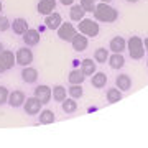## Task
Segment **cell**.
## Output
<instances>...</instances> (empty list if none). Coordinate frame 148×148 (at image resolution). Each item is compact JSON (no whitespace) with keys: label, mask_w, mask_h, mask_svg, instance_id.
I'll return each instance as SVG.
<instances>
[{"label":"cell","mask_w":148,"mask_h":148,"mask_svg":"<svg viewBox=\"0 0 148 148\" xmlns=\"http://www.w3.org/2000/svg\"><path fill=\"white\" fill-rule=\"evenodd\" d=\"M94 18L97 21H104V23H114V21L119 18V12L110 7V3H99V5H95L94 8Z\"/></svg>","instance_id":"6da1fadb"},{"label":"cell","mask_w":148,"mask_h":148,"mask_svg":"<svg viewBox=\"0 0 148 148\" xmlns=\"http://www.w3.org/2000/svg\"><path fill=\"white\" fill-rule=\"evenodd\" d=\"M127 49L132 59H142L145 56V46H143V40L140 36H132L127 41Z\"/></svg>","instance_id":"7a4b0ae2"},{"label":"cell","mask_w":148,"mask_h":148,"mask_svg":"<svg viewBox=\"0 0 148 148\" xmlns=\"http://www.w3.org/2000/svg\"><path fill=\"white\" fill-rule=\"evenodd\" d=\"M79 33L86 35L87 38H95L99 35V23L94 20H89V18H82L79 20Z\"/></svg>","instance_id":"3957f363"},{"label":"cell","mask_w":148,"mask_h":148,"mask_svg":"<svg viewBox=\"0 0 148 148\" xmlns=\"http://www.w3.org/2000/svg\"><path fill=\"white\" fill-rule=\"evenodd\" d=\"M15 64H16V61H15V54H13V51H10V49H3V51L0 53V74L5 73V71H8V69H12Z\"/></svg>","instance_id":"277c9868"},{"label":"cell","mask_w":148,"mask_h":148,"mask_svg":"<svg viewBox=\"0 0 148 148\" xmlns=\"http://www.w3.org/2000/svg\"><path fill=\"white\" fill-rule=\"evenodd\" d=\"M41 102H40V99L38 97H27L25 99V102H23V109H25V112H27L28 115H36V114H40V110H41Z\"/></svg>","instance_id":"5b68a950"},{"label":"cell","mask_w":148,"mask_h":148,"mask_svg":"<svg viewBox=\"0 0 148 148\" xmlns=\"http://www.w3.org/2000/svg\"><path fill=\"white\" fill-rule=\"evenodd\" d=\"M76 33H77V30L73 27V23H61L59 28H58V36L61 38L63 41L71 43V40L76 36Z\"/></svg>","instance_id":"8992f818"},{"label":"cell","mask_w":148,"mask_h":148,"mask_svg":"<svg viewBox=\"0 0 148 148\" xmlns=\"http://www.w3.org/2000/svg\"><path fill=\"white\" fill-rule=\"evenodd\" d=\"M15 61L20 66H30L33 63V51L28 48H20L15 53Z\"/></svg>","instance_id":"52a82bcc"},{"label":"cell","mask_w":148,"mask_h":148,"mask_svg":"<svg viewBox=\"0 0 148 148\" xmlns=\"http://www.w3.org/2000/svg\"><path fill=\"white\" fill-rule=\"evenodd\" d=\"M71 45H73L74 51H84L86 48H87V45H89V40L82 33H76V36L71 40Z\"/></svg>","instance_id":"ba28073f"},{"label":"cell","mask_w":148,"mask_h":148,"mask_svg":"<svg viewBox=\"0 0 148 148\" xmlns=\"http://www.w3.org/2000/svg\"><path fill=\"white\" fill-rule=\"evenodd\" d=\"M61 23H63V18L58 12H53V13L46 15V18H45V25H46L48 30H58Z\"/></svg>","instance_id":"9c48e42d"},{"label":"cell","mask_w":148,"mask_h":148,"mask_svg":"<svg viewBox=\"0 0 148 148\" xmlns=\"http://www.w3.org/2000/svg\"><path fill=\"white\" fill-rule=\"evenodd\" d=\"M21 36H23V41L27 46H36L40 43V33H38V30H33V28H28Z\"/></svg>","instance_id":"30bf717a"},{"label":"cell","mask_w":148,"mask_h":148,"mask_svg":"<svg viewBox=\"0 0 148 148\" xmlns=\"http://www.w3.org/2000/svg\"><path fill=\"white\" fill-rule=\"evenodd\" d=\"M35 97H38L41 104H48V102L51 101V87H48L45 84L38 86L36 89H35Z\"/></svg>","instance_id":"8fae6325"},{"label":"cell","mask_w":148,"mask_h":148,"mask_svg":"<svg viewBox=\"0 0 148 148\" xmlns=\"http://www.w3.org/2000/svg\"><path fill=\"white\" fill-rule=\"evenodd\" d=\"M25 99H27V97H25V94H23V90H13V92L8 94V102H7V104H8L10 107H15L16 109V107L23 106Z\"/></svg>","instance_id":"7c38bea8"},{"label":"cell","mask_w":148,"mask_h":148,"mask_svg":"<svg viewBox=\"0 0 148 148\" xmlns=\"http://www.w3.org/2000/svg\"><path fill=\"white\" fill-rule=\"evenodd\" d=\"M21 79H23V82H27V84H33V82H36L38 71L35 68H30V66H23V71H21Z\"/></svg>","instance_id":"4fadbf2b"},{"label":"cell","mask_w":148,"mask_h":148,"mask_svg":"<svg viewBox=\"0 0 148 148\" xmlns=\"http://www.w3.org/2000/svg\"><path fill=\"white\" fill-rule=\"evenodd\" d=\"M56 8V0H40L38 2V13L41 15H49Z\"/></svg>","instance_id":"5bb4252c"},{"label":"cell","mask_w":148,"mask_h":148,"mask_svg":"<svg viewBox=\"0 0 148 148\" xmlns=\"http://www.w3.org/2000/svg\"><path fill=\"white\" fill-rule=\"evenodd\" d=\"M109 49L112 53H123L127 49V41L122 36H115L110 40V45H109Z\"/></svg>","instance_id":"9a60e30c"},{"label":"cell","mask_w":148,"mask_h":148,"mask_svg":"<svg viewBox=\"0 0 148 148\" xmlns=\"http://www.w3.org/2000/svg\"><path fill=\"white\" fill-rule=\"evenodd\" d=\"M115 84L122 92H125V90H128L130 87H132V79H130L128 74H120V76H117Z\"/></svg>","instance_id":"2e32d148"},{"label":"cell","mask_w":148,"mask_h":148,"mask_svg":"<svg viewBox=\"0 0 148 148\" xmlns=\"http://www.w3.org/2000/svg\"><path fill=\"white\" fill-rule=\"evenodd\" d=\"M106 82H107V74L106 73H97V71H95V73L92 74L90 84L94 86L95 89H102V87L106 86Z\"/></svg>","instance_id":"e0dca14e"},{"label":"cell","mask_w":148,"mask_h":148,"mask_svg":"<svg viewBox=\"0 0 148 148\" xmlns=\"http://www.w3.org/2000/svg\"><path fill=\"white\" fill-rule=\"evenodd\" d=\"M109 66L112 69H120L123 68V64H125V58L122 56V53H114L112 56H109Z\"/></svg>","instance_id":"ac0fdd59"},{"label":"cell","mask_w":148,"mask_h":148,"mask_svg":"<svg viewBox=\"0 0 148 148\" xmlns=\"http://www.w3.org/2000/svg\"><path fill=\"white\" fill-rule=\"evenodd\" d=\"M86 15V10L81 7V3H77V5H71V10H69V16H71V20L73 21H79L82 20Z\"/></svg>","instance_id":"d6986e66"},{"label":"cell","mask_w":148,"mask_h":148,"mask_svg":"<svg viewBox=\"0 0 148 148\" xmlns=\"http://www.w3.org/2000/svg\"><path fill=\"white\" fill-rule=\"evenodd\" d=\"M12 28H13V33L23 35V33L28 30V21L25 20V18H15L13 23H12Z\"/></svg>","instance_id":"ffe728a7"},{"label":"cell","mask_w":148,"mask_h":148,"mask_svg":"<svg viewBox=\"0 0 148 148\" xmlns=\"http://www.w3.org/2000/svg\"><path fill=\"white\" fill-rule=\"evenodd\" d=\"M54 120H56V117H54L53 110H48V109L40 110V123H43V125H49V123H53Z\"/></svg>","instance_id":"44dd1931"},{"label":"cell","mask_w":148,"mask_h":148,"mask_svg":"<svg viewBox=\"0 0 148 148\" xmlns=\"http://www.w3.org/2000/svg\"><path fill=\"white\" fill-rule=\"evenodd\" d=\"M69 84H82L86 79V76L82 74L81 69H73L71 73H69Z\"/></svg>","instance_id":"7402d4cb"},{"label":"cell","mask_w":148,"mask_h":148,"mask_svg":"<svg viewBox=\"0 0 148 148\" xmlns=\"http://www.w3.org/2000/svg\"><path fill=\"white\" fill-rule=\"evenodd\" d=\"M81 71H82L84 76H92V74L95 73V63L89 58L84 59V61L81 63Z\"/></svg>","instance_id":"603a6c76"},{"label":"cell","mask_w":148,"mask_h":148,"mask_svg":"<svg viewBox=\"0 0 148 148\" xmlns=\"http://www.w3.org/2000/svg\"><path fill=\"white\" fill-rule=\"evenodd\" d=\"M61 107H63V110L66 112V114H73V112L77 110V102H76V99H73V97H66L63 102H61Z\"/></svg>","instance_id":"cb8c5ba5"},{"label":"cell","mask_w":148,"mask_h":148,"mask_svg":"<svg viewBox=\"0 0 148 148\" xmlns=\"http://www.w3.org/2000/svg\"><path fill=\"white\" fill-rule=\"evenodd\" d=\"M51 97L56 102H63L66 99V87L64 86H54L53 90H51Z\"/></svg>","instance_id":"d4e9b609"},{"label":"cell","mask_w":148,"mask_h":148,"mask_svg":"<svg viewBox=\"0 0 148 148\" xmlns=\"http://www.w3.org/2000/svg\"><path fill=\"white\" fill-rule=\"evenodd\" d=\"M107 59H109V49H106V48H97L94 51V61L95 63L106 64Z\"/></svg>","instance_id":"484cf974"},{"label":"cell","mask_w":148,"mask_h":148,"mask_svg":"<svg viewBox=\"0 0 148 148\" xmlns=\"http://www.w3.org/2000/svg\"><path fill=\"white\" fill-rule=\"evenodd\" d=\"M122 99V90L119 87H114V89H109L107 90V101L110 104H115Z\"/></svg>","instance_id":"4316f807"},{"label":"cell","mask_w":148,"mask_h":148,"mask_svg":"<svg viewBox=\"0 0 148 148\" xmlns=\"http://www.w3.org/2000/svg\"><path fill=\"white\" fill-rule=\"evenodd\" d=\"M68 94L73 97V99H81L84 90H82V86L81 84H71V87L68 89Z\"/></svg>","instance_id":"83f0119b"},{"label":"cell","mask_w":148,"mask_h":148,"mask_svg":"<svg viewBox=\"0 0 148 148\" xmlns=\"http://www.w3.org/2000/svg\"><path fill=\"white\" fill-rule=\"evenodd\" d=\"M81 7L84 8L86 12H94V8H95V0H81Z\"/></svg>","instance_id":"f1b7e54d"},{"label":"cell","mask_w":148,"mask_h":148,"mask_svg":"<svg viewBox=\"0 0 148 148\" xmlns=\"http://www.w3.org/2000/svg\"><path fill=\"white\" fill-rule=\"evenodd\" d=\"M8 89H7L5 86H0V106H3L8 102Z\"/></svg>","instance_id":"f546056e"},{"label":"cell","mask_w":148,"mask_h":148,"mask_svg":"<svg viewBox=\"0 0 148 148\" xmlns=\"http://www.w3.org/2000/svg\"><path fill=\"white\" fill-rule=\"evenodd\" d=\"M10 21H8V18L3 15H0V32H7L8 28H10Z\"/></svg>","instance_id":"4dcf8cb0"},{"label":"cell","mask_w":148,"mask_h":148,"mask_svg":"<svg viewBox=\"0 0 148 148\" xmlns=\"http://www.w3.org/2000/svg\"><path fill=\"white\" fill-rule=\"evenodd\" d=\"M59 2H61L63 5H73L74 3V0H59Z\"/></svg>","instance_id":"1f68e13d"},{"label":"cell","mask_w":148,"mask_h":148,"mask_svg":"<svg viewBox=\"0 0 148 148\" xmlns=\"http://www.w3.org/2000/svg\"><path fill=\"white\" fill-rule=\"evenodd\" d=\"M143 46H145V51H148V38H145V41H143Z\"/></svg>","instance_id":"d6a6232c"},{"label":"cell","mask_w":148,"mask_h":148,"mask_svg":"<svg viewBox=\"0 0 148 148\" xmlns=\"http://www.w3.org/2000/svg\"><path fill=\"white\" fill-rule=\"evenodd\" d=\"M2 51H3V45H2V43H0V53H2Z\"/></svg>","instance_id":"836d02e7"},{"label":"cell","mask_w":148,"mask_h":148,"mask_svg":"<svg viewBox=\"0 0 148 148\" xmlns=\"http://www.w3.org/2000/svg\"><path fill=\"white\" fill-rule=\"evenodd\" d=\"M102 2H104V3H110L112 0H102Z\"/></svg>","instance_id":"e575fe53"},{"label":"cell","mask_w":148,"mask_h":148,"mask_svg":"<svg viewBox=\"0 0 148 148\" xmlns=\"http://www.w3.org/2000/svg\"><path fill=\"white\" fill-rule=\"evenodd\" d=\"M127 2H132V3H135V2H138V0H127Z\"/></svg>","instance_id":"d590c367"},{"label":"cell","mask_w":148,"mask_h":148,"mask_svg":"<svg viewBox=\"0 0 148 148\" xmlns=\"http://www.w3.org/2000/svg\"><path fill=\"white\" fill-rule=\"evenodd\" d=\"M0 12H2V2H0Z\"/></svg>","instance_id":"8d00e7d4"},{"label":"cell","mask_w":148,"mask_h":148,"mask_svg":"<svg viewBox=\"0 0 148 148\" xmlns=\"http://www.w3.org/2000/svg\"><path fill=\"white\" fill-rule=\"evenodd\" d=\"M147 66H148V61H147Z\"/></svg>","instance_id":"74e56055"}]
</instances>
